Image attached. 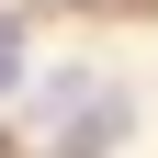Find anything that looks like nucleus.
Segmentation results:
<instances>
[{"label": "nucleus", "instance_id": "nucleus-1", "mask_svg": "<svg viewBox=\"0 0 158 158\" xmlns=\"http://www.w3.org/2000/svg\"><path fill=\"white\" fill-rule=\"evenodd\" d=\"M124 135H135L124 102H90V113H68V124H56V147H68V158H113Z\"/></svg>", "mask_w": 158, "mask_h": 158}, {"label": "nucleus", "instance_id": "nucleus-2", "mask_svg": "<svg viewBox=\"0 0 158 158\" xmlns=\"http://www.w3.org/2000/svg\"><path fill=\"white\" fill-rule=\"evenodd\" d=\"M11 90H23V23L0 11V102H11Z\"/></svg>", "mask_w": 158, "mask_h": 158}]
</instances>
